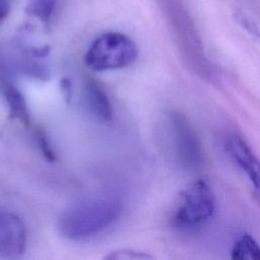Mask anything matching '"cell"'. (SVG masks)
Segmentation results:
<instances>
[{"mask_svg": "<svg viewBox=\"0 0 260 260\" xmlns=\"http://www.w3.org/2000/svg\"><path fill=\"white\" fill-rule=\"evenodd\" d=\"M123 208L121 196L114 192L87 195L69 205L58 221L60 234L68 240H83L112 225Z\"/></svg>", "mask_w": 260, "mask_h": 260, "instance_id": "6da1fadb", "label": "cell"}, {"mask_svg": "<svg viewBox=\"0 0 260 260\" xmlns=\"http://www.w3.org/2000/svg\"><path fill=\"white\" fill-rule=\"evenodd\" d=\"M215 207V195L210 186L203 180L194 181L180 194L171 223L181 231L200 228L213 216Z\"/></svg>", "mask_w": 260, "mask_h": 260, "instance_id": "7a4b0ae2", "label": "cell"}, {"mask_svg": "<svg viewBox=\"0 0 260 260\" xmlns=\"http://www.w3.org/2000/svg\"><path fill=\"white\" fill-rule=\"evenodd\" d=\"M137 55V46L128 36L107 32L91 43L84 55V63L90 70L103 72L128 67Z\"/></svg>", "mask_w": 260, "mask_h": 260, "instance_id": "3957f363", "label": "cell"}, {"mask_svg": "<svg viewBox=\"0 0 260 260\" xmlns=\"http://www.w3.org/2000/svg\"><path fill=\"white\" fill-rule=\"evenodd\" d=\"M171 144L177 161L186 170H196L203 162L199 137L185 115L172 111L167 118Z\"/></svg>", "mask_w": 260, "mask_h": 260, "instance_id": "277c9868", "label": "cell"}, {"mask_svg": "<svg viewBox=\"0 0 260 260\" xmlns=\"http://www.w3.org/2000/svg\"><path fill=\"white\" fill-rule=\"evenodd\" d=\"M26 247V229L21 218L6 209H0V256L15 258Z\"/></svg>", "mask_w": 260, "mask_h": 260, "instance_id": "5b68a950", "label": "cell"}, {"mask_svg": "<svg viewBox=\"0 0 260 260\" xmlns=\"http://www.w3.org/2000/svg\"><path fill=\"white\" fill-rule=\"evenodd\" d=\"M224 146L253 186L260 190V160L246 140L237 133H231L225 138Z\"/></svg>", "mask_w": 260, "mask_h": 260, "instance_id": "8992f818", "label": "cell"}, {"mask_svg": "<svg viewBox=\"0 0 260 260\" xmlns=\"http://www.w3.org/2000/svg\"><path fill=\"white\" fill-rule=\"evenodd\" d=\"M82 90L91 113L101 121H111L113 117L112 105L101 84L94 78L85 76L82 80Z\"/></svg>", "mask_w": 260, "mask_h": 260, "instance_id": "52a82bcc", "label": "cell"}, {"mask_svg": "<svg viewBox=\"0 0 260 260\" xmlns=\"http://www.w3.org/2000/svg\"><path fill=\"white\" fill-rule=\"evenodd\" d=\"M1 88L8 105L11 117L21 121L24 124H27L29 122V113L22 93L13 83H10L5 79L1 80Z\"/></svg>", "mask_w": 260, "mask_h": 260, "instance_id": "ba28073f", "label": "cell"}, {"mask_svg": "<svg viewBox=\"0 0 260 260\" xmlns=\"http://www.w3.org/2000/svg\"><path fill=\"white\" fill-rule=\"evenodd\" d=\"M233 260H260V245L249 234H243L231 250Z\"/></svg>", "mask_w": 260, "mask_h": 260, "instance_id": "9c48e42d", "label": "cell"}, {"mask_svg": "<svg viewBox=\"0 0 260 260\" xmlns=\"http://www.w3.org/2000/svg\"><path fill=\"white\" fill-rule=\"evenodd\" d=\"M56 1L57 0H30L27 4V11L29 14L46 22L52 16Z\"/></svg>", "mask_w": 260, "mask_h": 260, "instance_id": "30bf717a", "label": "cell"}, {"mask_svg": "<svg viewBox=\"0 0 260 260\" xmlns=\"http://www.w3.org/2000/svg\"><path fill=\"white\" fill-rule=\"evenodd\" d=\"M234 17L237 20V22L240 23V25L258 43H260V27L253 21L251 20L243 11L239 9H235L234 12Z\"/></svg>", "mask_w": 260, "mask_h": 260, "instance_id": "8fae6325", "label": "cell"}, {"mask_svg": "<svg viewBox=\"0 0 260 260\" xmlns=\"http://www.w3.org/2000/svg\"><path fill=\"white\" fill-rule=\"evenodd\" d=\"M108 259H150L152 256L147 255L145 253L133 250H118L113 252L111 255L109 254Z\"/></svg>", "mask_w": 260, "mask_h": 260, "instance_id": "7c38bea8", "label": "cell"}, {"mask_svg": "<svg viewBox=\"0 0 260 260\" xmlns=\"http://www.w3.org/2000/svg\"><path fill=\"white\" fill-rule=\"evenodd\" d=\"M36 140L39 144V147L41 149V151L43 152L44 156H46V158L50 161L55 159V154L54 151L52 150L50 143L46 137V135L44 134V132L42 131H37L36 132Z\"/></svg>", "mask_w": 260, "mask_h": 260, "instance_id": "4fadbf2b", "label": "cell"}, {"mask_svg": "<svg viewBox=\"0 0 260 260\" xmlns=\"http://www.w3.org/2000/svg\"><path fill=\"white\" fill-rule=\"evenodd\" d=\"M9 10V5L7 0H0V21H2L7 15Z\"/></svg>", "mask_w": 260, "mask_h": 260, "instance_id": "5bb4252c", "label": "cell"}]
</instances>
